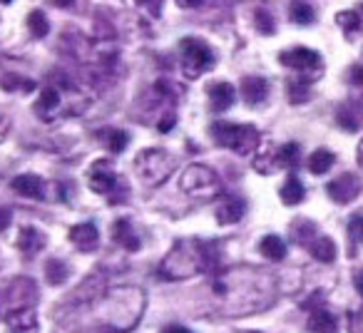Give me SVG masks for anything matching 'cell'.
Masks as SVG:
<instances>
[{
	"mask_svg": "<svg viewBox=\"0 0 363 333\" xmlns=\"http://www.w3.org/2000/svg\"><path fill=\"white\" fill-rule=\"evenodd\" d=\"M277 276L257 266L224 269L212 281V296L219 316H249L277 301Z\"/></svg>",
	"mask_w": 363,
	"mask_h": 333,
	"instance_id": "1",
	"label": "cell"
},
{
	"mask_svg": "<svg viewBox=\"0 0 363 333\" xmlns=\"http://www.w3.org/2000/svg\"><path fill=\"white\" fill-rule=\"evenodd\" d=\"M90 323H82L72 333H130L140 323L147 308V296L140 286H115L100 296L82 301Z\"/></svg>",
	"mask_w": 363,
	"mask_h": 333,
	"instance_id": "2",
	"label": "cell"
},
{
	"mask_svg": "<svg viewBox=\"0 0 363 333\" xmlns=\"http://www.w3.org/2000/svg\"><path fill=\"white\" fill-rule=\"evenodd\" d=\"M214 264V244L202 239H177L160 264V276L167 281H187L209 271Z\"/></svg>",
	"mask_w": 363,
	"mask_h": 333,
	"instance_id": "3",
	"label": "cell"
},
{
	"mask_svg": "<svg viewBox=\"0 0 363 333\" xmlns=\"http://www.w3.org/2000/svg\"><path fill=\"white\" fill-rule=\"evenodd\" d=\"M177 159L167 149L160 147H150V149H142L135 157V174L142 179V184L147 187H160L167 179L174 174Z\"/></svg>",
	"mask_w": 363,
	"mask_h": 333,
	"instance_id": "4",
	"label": "cell"
},
{
	"mask_svg": "<svg viewBox=\"0 0 363 333\" xmlns=\"http://www.w3.org/2000/svg\"><path fill=\"white\" fill-rule=\"evenodd\" d=\"M38 296H40V288L30 276L11 278L6 286H0V321H6L11 313L38 308Z\"/></svg>",
	"mask_w": 363,
	"mask_h": 333,
	"instance_id": "5",
	"label": "cell"
},
{
	"mask_svg": "<svg viewBox=\"0 0 363 333\" xmlns=\"http://www.w3.org/2000/svg\"><path fill=\"white\" fill-rule=\"evenodd\" d=\"M212 137L219 147L237 152V154H252L259 145H262V135L254 125H234V122H214Z\"/></svg>",
	"mask_w": 363,
	"mask_h": 333,
	"instance_id": "6",
	"label": "cell"
},
{
	"mask_svg": "<svg viewBox=\"0 0 363 333\" xmlns=\"http://www.w3.org/2000/svg\"><path fill=\"white\" fill-rule=\"evenodd\" d=\"M179 189L187 197L199 199V202H209L222 194V179L207 164H189L179 179Z\"/></svg>",
	"mask_w": 363,
	"mask_h": 333,
	"instance_id": "7",
	"label": "cell"
},
{
	"mask_svg": "<svg viewBox=\"0 0 363 333\" xmlns=\"http://www.w3.org/2000/svg\"><path fill=\"white\" fill-rule=\"evenodd\" d=\"M179 57H182V72L187 80H197L204 72H209L217 65L214 50L202 40V38H184L179 43Z\"/></svg>",
	"mask_w": 363,
	"mask_h": 333,
	"instance_id": "8",
	"label": "cell"
},
{
	"mask_svg": "<svg viewBox=\"0 0 363 333\" xmlns=\"http://www.w3.org/2000/svg\"><path fill=\"white\" fill-rule=\"evenodd\" d=\"M279 62L284 67H291L296 72H303V80L316 82V77L323 72L321 55L311 47H291V50H284L279 55Z\"/></svg>",
	"mask_w": 363,
	"mask_h": 333,
	"instance_id": "9",
	"label": "cell"
},
{
	"mask_svg": "<svg viewBox=\"0 0 363 333\" xmlns=\"http://www.w3.org/2000/svg\"><path fill=\"white\" fill-rule=\"evenodd\" d=\"M90 189L95 194H105V197H110V204H120L125 202V199L117 194V189H125V184H122V179L117 177V172L112 169L110 159H100L95 166L90 169Z\"/></svg>",
	"mask_w": 363,
	"mask_h": 333,
	"instance_id": "10",
	"label": "cell"
},
{
	"mask_svg": "<svg viewBox=\"0 0 363 333\" xmlns=\"http://www.w3.org/2000/svg\"><path fill=\"white\" fill-rule=\"evenodd\" d=\"M358 192H361V182H358V177H356V174H351V172L338 174L336 179H331V182L326 184V194L336 204L353 202V199L358 197Z\"/></svg>",
	"mask_w": 363,
	"mask_h": 333,
	"instance_id": "11",
	"label": "cell"
},
{
	"mask_svg": "<svg viewBox=\"0 0 363 333\" xmlns=\"http://www.w3.org/2000/svg\"><path fill=\"white\" fill-rule=\"evenodd\" d=\"M239 90H242V97L249 107H262L267 105L272 85H269L267 77H244Z\"/></svg>",
	"mask_w": 363,
	"mask_h": 333,
	"instance_id": "12",
	"label": "cell"
},
{
	"mask_svg": "<svg viewBox=\"0 0 363 333\" xmlns=\"http://www.w3.org/2000/svg\"><path fill=\"white\" fill-rule=\"evenodd\" d=\"M244 212H247V204H244L242 197H222L217 207H214V217H217V222L224 224V227L242 222Z\"/></svg>",
	"mask_w": 363,
	"mask_h": 333,
	"instance_id": "13",
	"label": "cell"
},
{
	"mask_svg": "<svg viewBox=\"0 0 363 333\" xmlns=\"http://www.w3.org/2000/svg\"><path fill=\"white\" fill-rule=\"evenodd\" d=\"M112 242L125 249V252H140V247H142L140 234H137L135 224H132L130 219H117V222L112 224Z\"/></svg>",
	"mask_w": 363,
	"mask_h": 333,
	"instance_id": "14",
	"label": "cell"
},
{
	"mask_svg": "<svg viewBox=\"0 0 363 333\" xmlns=\"http://www.w3.org/2000/svg\"><path fill=\"white\" fill-rule=\"evenodd\" d=\"M207 95H209V107H212L214 112H227L229 107L234 105V100H237V90H234L232 82H212V85L207 87Z\"/></svg>",
	"mask_w": 363,
	"mask_h": 333,
	"instance_id": "15",
	"label": "cell"
},
{
	"mask_svg": "<svg viewBox=\"0 0 363 333\" xmlns=\"http://www.w3.org/2000/svg\"><path fill=\"white\" fill-rule=\"evenodd\" d=\"M70 242L75 244V249L82 254L95 252L97 244H100V232H97V227L92 222L77 224V227L70 229Z\"/></svg>",
	"mask_w": 363,
	"mask_h": 333,
	"instance_id": "16",
	"label": "cell"
},
{
	"mask_svg": "<svg viewBox=\"0 0 363 333\" xmlns=\"http://www.w3.org/2000/svg\"><path fill=\"white\" fill-rule=\"evenodd\" d=\"M48 244V237L40 232V229L35 227H23L21 232H18V252L23 254V256H35V254H40L43 249H45Z\"/></svg>",
	"mask_w": 363,
	"mask_h": 333,
	"instance_id": "17",
	"label": "cell"
},
{
	"mask_svg": "<svg viewBox=\"0 0 363 333\" xmlns=\"http://www.w3.org/2000/svg\"><path fill=\"white\" fill-rule=\"evenodd\" d=\"M13 192L21 194L28 199H43L45 197V179L38 177V174H18L11 182Z\"/></svg>",
	"mask_w": 363,
	"mask_h": 333,
	"instance_id": "18",
	"label": "cell"
},
{
	"mask_svg": "<svg viewBox=\"0 0 363 333\" xmlns=\"http://www.w3.org/2000/svg\"><path fill=\"white\" fill-rule=\"evenodd\" d=\"M3 323H6L11 333H40V323H38L35 308H26V311L11 313Z\"/></svg>",
	"mask_w": 363,
	"mask_h": 333,
	"instance_id": "19",
	"label": "cell"
},
{
	"mask_svg": "<svg viewBox=\"0 0 363 333\" xmlns=\"http://www.w3.org/2000/svg\"><path fill=\"white\" fill-rule=\"evenodd\" d=\"M338 328H341L338 318L323 306L313 308L311 316H308V321H306V331L308 333H338Z\"/></svg>",
	"mask_w": 363,
	"mask_h": 333,
	"instance_id": "20",
	"label": "cell"
},
{
	"mask_svg": "<svg viewBox=\"0 0 363 333\" xmlns=\"http://www.w3.org/2000/svg\"><path fill=\"white\" fill-rule=\"evenodd\" d=\"M308 254H311V256L316 259V261H321V264H333V261H336L338 249H336V244H333L331 237H326V234H318V237L308 244Z\"/></svg>",
	"mask_w": 363,
	"mask_h": 333,
	"instance_id": "21",
	"label": "cell"
},
{
	"mask_svg": "<svg viewBox=\"0 0 363 333\" xmlns=\"http://www.w3.org/2000/svg\"><path fill=\"white\" fill-rule=\"evenodd\" d=\"M279 197H281V202L286 204V207H296V204H301L303 197H306L303 182L296 177V174H289V177L284 179L281 189H279Z\"/></svg>",
	"mask_w": 363,
	"mask_h": 333,
	"instance_id": "22",
	"label": "cell"
},
{
	"mask_svg": "<svg viewBox=\"0 0 363 333\" xmlns=\"http://www.w3.org/2000/svg\"><path fill=\"white\" fill-rule=\"evenodd\" d=\"M97 140L112 152V154H120V152L127 149L130 145V135L125 130H115V127H105V130L97 132Z\"/></svg>",
	"mask_w": 363,
	"mask_h": 333,
	"instance_id": "23",
	"label": "cell"
},
{
	"mask_svg": "<svg viewBox=\"0 0 363 333\" xmlns=\"http://www.w3.org/2000/svg\"><path fill=\"white\" fill-rule=\"evenodd\" d=\"M259 252L269 261H284V256H286V242L281 237H277V234H267L259 242Z\"/></svg>",
	"mask_w": 363,
	"mask_h": 333,
	"instance_id": "24",
	"label": "cell"
},
{
	"mask_svg": "<svg viewBox=\"0 0 363 333\" xmlns=\"http://www.w3.org/2000/svg\"><path fill=\"white\" fill-rule=\"evenodd\" d=\"M301 164V145L298 142H286L277 149V166L279 169H294Z\"/></svg>",
	"mask_w": 363,
	"mask_h": 333,
	"instance_id": "25",
	"label": "cell"
},
{
	"mask_svg": "<svg viewBox=\"0 0 363 333\" xmlns=\"http://www.w3.org/2000/svg\"><path fill=\"white\" fill-rule=\"evenodd\" d=\"M333 162H336V157H333L331 149H313L311 157L306 159V166H308V172L316 174V177H321V174H326L328 169L333 166Z\"/></svg>",
	"mask_w": 363,
	"mask_h": 333,
	"instance_id": "26",
	"label": "cell"
},
{
	"mask_svg": "<svg viewBox=\"0 0 363 333\" xmlns=\"http://www.w3.org/2000/svg\"><path fill=\"white\" fill-rule=\"evenodd\" d=\"M291 237L296 239L298 244H303V247L308 249V244L318 237V229H316V224H313L311 219H296V222L291 224Z\"/></svg>",
	"mask_w": 363,
	"mask_h": 333,
	"instance_id": "27",
	"label": "cell"
},
{
	"mask_svg": "<svg viewBox=\"0 0 363 333\" xmlns=\"http://www.w3.org/2000/svg\"><path fill=\"white\" fill-rule=\"evenodd\" d=\"M45 278H48V283H52V286H62V283L70 278V269H67V264L62 261V259H48Z\"/></svg>",
	"mask_w": 363,
	"mask_h": 333,
	"instance_id": "28",
	"label": "cell"
},
{
	"mask_svg": "<svg viewBox=\"0 0 363 333\" xmlns=\"http://www.w3.org/2000/svg\"><path fill=\"white\" fill-rule=\"evenodd\" d=\"M289 18H291L296 26H311V23L316 21V13H313V8L308 6L306 0H291Z\"/></svg>",
	"mask_w": 363,
	"mask_h": 333,
	"instance_id": "29",
	"label": "cell"
},
{
	"mask_svg": "<svg viewBox=\"0 0 363 333\" xmlns=\"http://www.w3.org/2000/svg\"><path fill=\"white\" fill-rule=\"evenodd\" d=\"M0 87L6 92H33L35 90V80H28V77H23V75L8 72V75L0 77Z\"/></svg>",
	"mask_w": 363,
	"mask_h": 333,
	"instance_id": "30",
	"label": "cell"
},
{
	"mask_svg": "<svg viewBox=\"0 0 363 333\" xmlns=\"http://www.w3.org/2000/svg\"><path fill=\"white\" fill-rule=\"evenodd\" d=\"M308 95H311V82L303 80V77H294L289 82V100L294 105H301V102H308Z\"/></svg>",
	"mask_w": 363,
	"mask_h": 333,
	"instance_id": "31",
	"label": "cell"
},
{
	"mask_svg": "<svg viewBox=\"0 0 363 333\" xmlns=\"http://www.w3.org/2000/svg\"><path fill=\"white\" fill-rule=\"evenodd\" d=\"M28 30H30V35H35V38H45L48 33H50V23H48L45 13L33 11L30 16H28Z\"/></svg>",
	"mask_w": 363,
	"mask_h": 333,
	"instance_id": "32",
	"label": "cell"
},
{
	"mask_svg": "<svg viewBox=\"0 0 363 333\" xmlns=\"http://www.w3.org/2000/svg\"><path fill=\"white\" fill-rule=\"evenodd\" d=\"M336 23H338V28H341V30L346 33V35H353V33H358V30H361V26H363L361 16H358L356 11H343V13H338Z\"/></svg>",
	"mask_w": 363,
	"mask_h": 333,
	"instance_id": "33",
	"label": "cell"
},
{
	"mask_svg": "<svg viewBox=\"0 0 363 333\" xmlns=\"http://www.w3.org/2000/svg\"><path fill=\"white\" fill-rule=\"evenodd\" d=\"M254 26L262 35H274L277 33V23H274V16L267 11V8H257L254 11Z\"/></svg>",
	"mask_w": 363,
	"mask_h": 333,
	"instance_id": "34",
	"label": "cell"
},
{
	"mask_svg": "<svg viewBox=\"0 0 363 333\" xmlns=\"http://www.w3.org/2000/svg\"><path fill=\"white\" fill-rule=\"evenodd\" d=\"M336 117H338V125H341L343 130H348V132H356V130H358V120H356V115H353V112L348 110V107H341Z\"/></svg>",
	"mask_w": 363,
	"mask_h": 333,
	"instance_id": "35",
	"label": "cell"
},
{
	"mask_svg": "<svg viewBox=\"0 0 363 333\" xmlns=\"http://www.w3.org/2000/svg\"><path fill=\"white\" fill-rule=\"evenodd\" d=\"M348 232L356 239L358 244H363V212H358L356 217H351V224H348Z\"/></svg>",
	"mask_w": 363,
	"mask_h": 333,
	"instance_id": "36",
	"label": "cell"
},
{
	"mask_svg": "<svg viewBox=\"0 0 363 333\" xmlns=\"http://www.w3.org/2000/svg\"><path fill=\"white\" fill-rule=\"evenodd\" d=\"M137 6H140L142 11L150 13L152 18H160L162 6H164V0H137Z\"/></svg>",
	"mask_w": 363,
	"mask_h": 333,
	"instance_id": "37",
	"label": "cell"
},
{
	"mask_svg": "<svg viewBox=\"0 0 363 333\" xmlns=\"http://www.w3.org/2000/svg\"><path fill=\"white\" fill-rule=\"evenodd\" d=\"M348 333H363V311L348 313Z\"/></svg>",
	"mask_w": 363,
	"mask_h": 333,
	"instance_id": "38",
	"label": "cell"
},
{
	"mask_svg": "<svg viewBox=\"0 0 363 333\" xmlns=\"http://www.w3.org/2000/svg\"><path fill=\"white\" fill-rule=\"evenodd\" d=\"M348 80H351L353 85L363 87V65H353L351 70H348Z\"/></svg>",
	"mask_w": 363,
	"mask_h": 333,
	"instance_id": "39",
	"label": "cell"
},
{
	"mask_svg": "<svg viewBox=\"0 0 363 333\" xmlns=\"http://www.w3.org/2000/svg\"><path fill=\"white\" fill-rule=\"evenodd\" d=\"M11 222H13V212L8 207H0V234L11 227Z\"/></svg>",
	"mask_w": 363,
	"mask_h": 333,
	"instance_id": "40",
	"label": "cell"
},
{
	"mask_svg": "<svg viewBox=\"0 0 363 333\" xmlns=\"http://www.w3.org/2000/svg\"><path fill=\"white\" fill-rule=\"evenodd\" d=\"M174 125H177V117H174V115H172V112H169V115H164V117H162L160 122H157V130H160V132H169V130H172V127H174Z\"/></svg>",
	"mask_w": 363,
	"mask_h": 333,
	"instance_id": "41",
	"label": "cell"
},
{
	"mask_svg": "<svg viewBox=\"0 0 363 333\" xmlns=\"http://www.w3.org/2000/svg\"><path fill=\"white\" fill-rule=\"evenodd\" d=\"M8 132H11V117H8L6 112L0 110V142L6 140Z\"/></svg>",
	"mask_w": 363,
	"mask_h": 333,
	"instance_id": "42",
	"label": "cell"
},
{
	"mask_svg": "<svg viewBox=\"0 0 363 333\" xmlns=\"http://www.w3.org/2000/svg\"><path fill=\"white\" fill-rule=\"evenodd\" d=\"M353 286H356L358 296L363 298V269H361V271H356V273H353Z\"/></svg>",
	"mask_w": 363,
	"mask_h": 333,
	"instance_id": "43",
	"label": "cell"
},
{
	"mask_svg": "<svg viewBox=\"0 0 363 333\" xmlns=\"http://www.w3.org/2000/svg\"><path fill=\"white\" fill-rule=\"evenodd\" d=\"M162 333H192V331H189V328H184V326H177V323H174V326H167Z\"/></svg>",
	"mask_w": 363,
	"mask_h": 333,
	"instance_id": "44",
	"label": "cell"
},
{
	"mask_svg": "<svg viewBox=\"0 0 363 333\" xmlns=\"http://www.w3.org/2000/svg\"><path fill=\"white\" fill-rule=\"evenodd\" d=\"M182 8H197V6H202L204 0H177Z\"/></svg>",
	"mask_w": 363,
	"mask_h": 333,
	"instance_id": "45",
	"label": "cell"
},
{
	"mask_svg": "<svg viewBox=\"0 0 363 333\" xmlns=\"http://www.w3.org/2000/svg\"><path fill=\"white\" fill-rule=\"evenodd\" d=\"M356 159H358V166L363 169V140L358 142V147H356Z\"/></svg>",
	"mask_w": 363,
	"mask_h": 333,
	"instance_id": "46",
	"label": "cell"
},
{
	"mask_svg": "<svg viewBox=\"0 0 363 333\" xmlns=\"http://www.w3.org/2000/svg\"><path fill=\"white\" fill-rule=\"evenodd\" d=\"M52 3H55L57 8H72L75 6V0H52Z\"/></svg>",
	"mask_w": 363,
	"mask_h": 333,
	"instance_id": "47",
	"label": "cell"
},
{
	"mask_svg": "<svg viewBox=\"0 0 363 333\" xmlns=\"http://www.w3.org/2000/svg\"><path fill=\"white\" fill-rule=\"evenodd\" d=\"M0 3H13V0H0Z\"/></svg>",
	"mask_w": 363,
	"mask_h": 333,
	"instance_id": "48",
	"label": "cell"
},
{
	"mask_svg": "<svg viewBox=\"0 0 363 333\" xmlns=\"http://www.w3.org/2000/svg\"><path fill=\"white\" fill-rule=\"evenodd\" d=\"M361 13H363V6H361Z\"/></svg>",
	"mask_w": 363,
	"mask_h": 333,
	"instance_id": "49",
	"label": "cell"
}]
</instances>
